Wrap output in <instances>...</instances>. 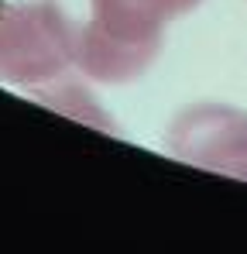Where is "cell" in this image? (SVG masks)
<instances>
[{"label":"cell","mask_w":247,"mask_h":254,"mask_svg":"<svg viewBox=\"0 0 247 254\" xmlns=\"http://www.w3.org/2000/svg\"><path fill=\"white\" fill-rule=\"evenodd\" d=\"M69 31L48 7H17L0 17V72L14 79H38L69 59Z\"/></svg>","instance_id":"cell-1"}]
</instances>
